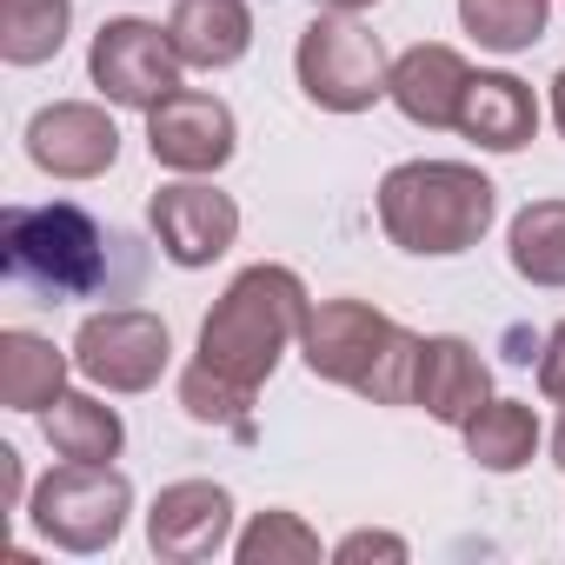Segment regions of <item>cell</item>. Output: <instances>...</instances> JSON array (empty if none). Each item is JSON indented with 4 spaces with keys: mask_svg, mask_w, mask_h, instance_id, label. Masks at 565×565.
<instances>
[{
    "mask_svg": "<svg viewBox=\"0 0 565 565\" xmlns=\"http://www.w3.org/2000/svg\"><path fill=\"white\" fill-rule=\"evenodd\" d=\"M180 406L193 426H226V433H253V393L226 386L220 373H206L200 360L180 373Z\"/></svg>",
    "mask_w": 565,
    "mask_h": 565,
    "instance_id": "obj_24",
    "label": "cell"
},
{
    "mask_svg": "<svg viewBox=\"0 0 565 565\" xmlns=\"http://www.w3.org/2000/svg\"><path fill=\"white\" fill-rule=\"evenodd\" d=\"M134 512V479L120 466H87V459H61L34 492H28V525L61 545V552H114Z\"/></svg>",
    "mask_w": 565,
    "mask_h": 565,
    "instance_id": "obj_5",
    "label": "cell"
},
{
    "mask_svg": "<svg viewBox=\"0 0 565 565\" xmlns=\"http://www.w3.org/2000/svg\"><path fill=\"white\" fill-rule=\"evenodd\" d=\"M459 134L479 153H519L539 134V94L519 74H472L466 107H459Z\"/></svg>",
    "mask_w": 565,
    "mask_h": 565,
    "instance_id": "obj_16",
    "label": "cell"
},
{
    "mask_svg": "<svg viewBox=\"0 0 565 565\" xmlns=\"http://www.w3.org/2000/svg\"><path fill=\"white\" fill-rule=\"evenodd\" d=\"M28 160L47 180H100L120 160V127L100 100H54L28 120Z\"/></svg>",
    "mask_w": 565,
    "mask_h": 565,
    "instance_id": "obj_12",
    "label": "cell"
},
{
    "mask_svg": "<svg viewBox=\"0 0 565 565\" xmlns=\"http://www.w3.org/2000/svg\"><path fill=\"white\" fill-rule=\"evenodd\" d=\"M466 459L479 466V472H525L532 459H539V446H545V433H539V413L525 406V399H486L466 426Z\"/></svg>",
    "mask_w": 565,
    "mask_h": 565,
    "instance_id": "obj_18",
    "label": "cell"
},
{
    "mask_svg": "<svg viewBox=\"0 0 565 565\" xmlns=\"http://www.w3.org/2000/svg\"><path fill=\"white\" fill-rule=\"evenodd\" d=\"M552 127H558V134H565V67H558V74H552Z\"/></svg>",
    "mask_w": 565,
    "mask_h": 565,
    "instance_id": "obj_28",
    "label": "cell"
},
{
    "mask_svg": "<svg viewBox=\"0 0 565 565\" xmlns=\"http://www.w3.org/2000/svg\"><path fill=\"white\" fill-rule=\"evenodd\" d=\"M107 233L87 206L47 200V206H8L0 213V266L41 300H87L107 287Z\"/></svg>",
    "mask_w": 565,
    "mask_h": 565,
    "instance_id": "obj_4",
    "label": "cell"
},
{
    "mask_svg": "<svg viewBox=\"0 0 565 565\" xmlns=\"http://www.w3.org/2000/svg\"><path fill=\"white\" fill-rule=\"evenodd\" d=\"M167 34H173V47H180L186 67L226 74L253 47V8H246V0H173Z\"/></svg>",
    "mask_w": 565,
    "mask_h": 565,
    "instance_id": "obj_15",
    "label": "cell"
},
{
    "mask_svg": "<svg viewBox=\"0 0 565 565\" xmlns=\"http://www.w3.org/2000/svg\"><path fill=\"white\" fill-rule=\"evenodd\" d=\"M300 360L313 380L347 386L373 406H413L419 333H406L373 300H313L307 333H300Z\"/></svg>",
    "mask_w": 565,
    "mask_h": 565,
    "instance_id": "obj_3",
    "label": "cell"
},
{
    "mask_svg": "<svg viewBox=\"0 0 565 565\" xmlns=\"http://www.w3.org/2000/svg\"><path fill=\"white\" fill-rule=\"evenodd\" d=\"M294 74H300V94L320 107V114H366L386 100V74L393 61L380 54V41L353 21V14H313L300 47H294Z\"/></svg>",
    "mask_w": 565,
    "mask_h": 565,
    "instance_id": "obj_6",
    "label": "cell"
},
{
    "mask_svg": "<svg viewBox=\"0 0 565 565\" xmlns=\"http://www.w3.org/2000/svg\"><path fill=\"white\" fill-rule=\"evenodd\" d=\"M552 466L565 472V406H558V426H552Z\"/></svg>",
    "mask_w": 565,
    "mask_h": 565,
    "instance_id": "obj_29",
    "label": "cell"
},
{
    "mask_svg": "<svg viewBox=\"0 0 565 565\" xmlns=\"http://www.w3.org/2000/svg\"><path fill=\"white\" fill-rule=\"evenodd\" d=\"M74 34V0H0V61L41 67Z\"/></svg>",
    "mask_w": 565,
    "mask_h": 565,
    "instance_id": "obj_21",
    "label": "cell"
},
{
    "mask_svg": "<svg viewBox=\"0 0 565 565\" xmlns=\"http://www.w3.org/2000/svg\"><path fill=\"white\" fill-rule=\"evenodd\" d=\"M466 87H472V67H466V54L446 47V41H419V47H406V54L393 61V74H386V100H393L413 127H426V134L459 127Z\"/></svg>",
    "mask_w": 565,
    "mask_h": 565,
    "instance_id": "obj_13",
    "label": "cell"
},
{
    "mask_svg": "<svg viewBox=\"0 0 565 565\" xmlns=\"http://www.w3.org/2000/svg\"><path fill=\"white\" fill-rule=\"evenodd\" d=\"M380 233L413 259H459L499 220V186L466 160H399L380 193Z\"/></svg>",
    "mask_w": 565,
    "mask_h": 565,
    "instance_id": "obj_2",
    "label": "cell"
},
{
    "mask_svg": "<svg viewBox=\"0 0 565 565\" xmlns=\"http://www.w3.org/2000/svg\"><path fill=\"white\" fill-rule=\"evenodd\" d=\"M505 259L525 287L558 294L565 287V200H532L505 226Z\"/></svg>",
    "mask_w": 565,
    "mask_h": 565,
    "instance_id": "obj_20",
    "label": "cell"
},
{
    "mask_svg": "<svg viewBox=\"0 0 565 565\" xmlns=\"http://www.w3.org/2000/svg\"><path fill=\"white\" fill-rule=\"evenodd\" d=\"M233 558L239 565H313L320 558V532L300 512H287V505H266V512H253L233 532Z\"/></svg>",
    "mask_w": 565,
    "mask_h": 565,
    "instance_id": "obj_23",
    "label": "cell"
},
{
    "mask_svg": "<svg viewBox=\"0 0 565 565\" xmlns=\"http://www.w3.org/2000/svg\"><path fill=\"white\" fill-rule=\"evenodd\" d=\"M486 399H492V366L479 360L472 340H459V333L419 340V366H413V406L419 413H433L439 426H466Z\"/></svg>",
    "mask_w": 565,
    "mask_h": 565,
    "instance_id": "obj_14",
    "label": "cell"
},
{
    "mask_svg": "<svg viewBox=\"0 0 565 565\" xmlns=\"http://www.w3.org/2000/svg\"><path fill=\"white\" fill-rule=\"evenodd\" d=\"M320 8H333V14H366V8H380V0H320Z\"/></svg>",
    "mask_w": 565,
    "mask_h": 565,
    "instance_id": "obj_30",
    "label": "cell"
},
{
    "mask_svg": "<svg viewBox=\"0 0 565 565\" xmlns=\"http://www.w3.org/2000/svg\"><path fill=\"white\" fill-rule=\"evenodd\" d=\"M552 0H459V28L486 47V54H525L545 41Z\"/></svg>",
    "mask_w": 565,
    "mask_h": 565,
    "instance_id": "obj_22",
    "label": "cell"
},
{
    "mask_svg": "<svg viewBox=\"0 0 565 565\" xmlns=\"http://www.w3.org/2000/svg\"><path fill=\"white\" fill-rule=\"evenodd\" d=\"M41 433H47L54 459H87V466H114L127 446V419L94 393H61L41 413Z\"/></svg>",
    "mask_w": 565,
    "mask_h": 565,
    "instance_id": "obj_19",
    "label": "cell"
},
{
    "mask_svg": "<svg viewBox=\"0 0 565 565\" xmlns=\"http://www.w3.org/2000/svg\"><path fill=\"white\" fill-rule=\"evenodd\" d=\"M147 545L167 565H200L233 552V492L220 479H173L147 505Z\"/></svg>",
    "mask_w": 565,
    "mask_h": 565,
    "instance_id": "obj_11",
    "label": "cell"
},
{
    "mask_svg": "<svg viewBox=\"0 0 565 565\" xmlns=\"http://www.w3.org/2000/svg\"><path fill=\"white\" fill-rule=\"evenodd\" d=\"M0 472H8V492H14V505L28 512V472H21V452H14V446H0Z\"/></svg>",
    "mask_w": 565,
    "mask_h": 565,
    "instance_id": "obj_27",
    "label": "cell"
},
{
    "mask_svg": "<svg viewBox=\"0 0 565 565\" xmlns=\"http://www.w3.org/2000/svg\"><path fill=\"white\" fill-rule=\"evenodd\" d=\"M87 81L100 87L107 107L153 114L167 94L186 87V61H180L173 34H167L160 21L114 14V21H100V34H94V47H87Z\"/></svg>",
    "mask_w": 565,
    "mask_h": 565,
    "instance_id": "obj_7",
    "label": "cell"
},
{
    "mask_svg": "<svg viewBox=\"0 0 565 565\" xmlns=\"http://www.w3.org/2000/svg\"><path fill=\"white\" fill-rule=\"evenodd\" d=\"M539 393H545L552 406H565V320L539 340Z\"/></svg>",
    "mask_w": 565,
    "mask_h": 565,
    "instance_id": "obj_26",
    "label": "cell"
},
{
    "mask_svg": "<svg viewBox=\"0 0 565 565\" xmlns=\"http://www.w3.org/2000/svg\"><path fill=\"white\" fill-rule=\"evenodd\" d=\"M307 313H313V294H307V279L294 266H246L226 279V294L213 300V313L200 320V347L193 360L206 373H220L226 386L253 393L279 373V360L300 353V333H307Z\"/></svg>",
    "mask_w": 565,
    "mask_h": 565,
    "instance_id": "obj_1",
    "label": "cell"
},
{
    "mask_svg": "<svg viewBox=\"0 0 565 565\" xmlns=\"http://www.w3.org/2000/svg\"><path fill=\"white\" fill-rule=\"evenodd\" d=\"M333 558H340V565H366V558L406 565V558H413V545H406L399 532H373V525H366V532H347V539L333 545Z\"/></svg>",
    "mask_w": 565,
    "mask_h": 565,
    "instance_id": "obj_25",
    "label": "cell"
},
{
    "mask_svg": "<svg viewBox=\"0 0 565 565\" xmlns=\"http://www.w3.org/2000/svg\"><path fill=\"white\" fill-rule=\"evenodd\" d=\"M147 153L153 167L167 173H186V180H206L220 173L233 153H239V120L220 94H200V87H180L167 94L153 114H147Z\"/></svg>",
    "mask_w": 565,
    "mask_h": 565,
    "instance_id": "obj_9",
    "label": "cell"
},
{
    "mask_svg": "<svg viewBox=\"0 0 565 565\" xmlns=\"http://www.w3.org/2000/svg\"><path fill=\"white\" fill-rule=\"evenodd\" d=\"M173 366V333L147 307H107L87 313L74 333V373L100 393H153Z\"/></svg>",
    "mask_w": 565,
    "mask_h": 565,
    "instance_id": "obj_8",
    "label": "cell"
},
{
    "mask_svg": "<svg viewBox=\"0 0 565 565\" xmlns=\"http://www.w3.org/2000/svg\"><path fill=\"white\" fill-rule=\"evenodd\" d=\"M74 353H61L47 333L34 327H8L0 333V406L8 413H47L67 393Z\"/></svg>",
    "mask_w": 565,
    "mask_h": 565,
    "instance_id": "obj_17",
    "label": "cell"
},
{
    "mask_svg": "<svg viewBox=\"0 0 565 565\" xmlns=\"http://www.w3.org/2000/svg\"><path fill=\"white\" fill-rule=\"evenodd\" d=\"M147 226H153V239H160V253L180 266V273H200V266H213L233 239H239V206H233V193H220L213 180H173V186H160L153 200H147Z\"/></svg>",
    "mask_w": 565,
    "mask_h": 565,
    "instance_id": "obj_10",
    "label": "cell"
}]
</instances>
